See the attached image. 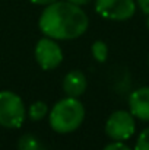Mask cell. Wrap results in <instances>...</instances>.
<instances>
[{"instance_id": "6da1fadb", "label": "cell", "mask_w": 149, "mask_h": 150, "mask_svg": "<svg viewBox=\"0 0 149 150\" xmlns=\"http://www.w3.org/2000/svg\"><path fill=\"white\" fill-rule=\"evenodd\" d=\"M38 26L44 37L56 41H67L82 37L88 31L89 19L82 6L67 0H57L44 7Z\"/></svg>"}, {"instance_id": "7a4b0ae2", "label": "cell", "mask_w": 149, "mask_h": 150, "mask_svg": "<svg viewBox=\"0 0 149 150\" xmlns=\"http://www.w3.org/2000/svg\"><path fill=\"white\" fill-rule=\"evenodd\" d=\"M85 120V106L79 98L66 96L58 102L48 112V122L53 131L58 134H67L78 130Z\"/></svg>"}, {"instance_id": "3957f363", "label": "cell", "mask_w": 149, "mask_h": 150, "mask_svg": "<svg viewBox=\"0 0 149 150\" xmlns=\"http://www.w3.org/2000/svg\"><path fill=\"white\" fill-rule=\"evenodd\" d=\"M26 118V108L22 98L10 91L0 92V127L16 130Z\"/></svg>"}, {"instance_id": "277c9868", "label": "cell", "mask_w": 149, "mask_h": 150, "mask_svg": "<svg viewBox=\"0 0 149 150\" xmlns=\"http://www.w3.org/2000/svg\"><path fill=\"white\" fill-rule=\"evenodd\" d=\"M136 131V121L130 111L118 109L110 114L105 122V133L113 142H126Z\"/></svg>"}, {"instance_id": "5b68a950", "label": "cell", "mask_w": 149, "mask_h": 150, "mask_svg": "<svg viewBox=\"0 0 149 150\" xmlns=\"http://www.w3.org/2000/svg\"><path fill=\"white\" fill-rule=\"evenodd\" d=\"M135 0H95V12L108 21H129L136 12Z\"/></svg>"}, {"instance_id": "8992f818", "label": "cell", "mask_w": 149, "mask_h": 150, "mask_svg": "<svg viewBox=\"0 0 149 150\" xmlns=\"http://www.w3.org/2000/svg\"><path fill=\"white\" fill-rule=\"evenodd\" d=\"M35 60L43 70H54L63 61V51L58 42L53 38L44 37L35 45Z\"/></svg>"}, {"instance_id": "52a82bcc", "label": "cell", "mask_w": 149, "mask_h": 150, "mask_svg": "<svg viewBox=\"0 0 149 150\" xmlns=\"http://www.w3.org/2000/svg\"><path fill=\"white\" fill-rule=\"evenodd\" d=\"M129 111L135 118L149 121V86L133 91L129 96Z\"/></svg>"}, {"instance_id": "ba28073f", "label": "cell", "mask_w": 149, "mask_h": 150, "mask_svg": "<svg viewBox=\"0 0 149 150\" xmlns=\"http://www.w3.org/2000/svg\"><path fill=\"white\" fill-rule=\"evenodd\" d=\"M86 86H88L86 77L81 70H72L63 79V92L66 93V96L70 98L82 96L86 91Z\"/></svg>"}, {"instance_id": "9c48e42d", "label": "cell", "mask_w": 149, "mask_h": 150, "mask_svg": "<svg viewBox=\"0 0 149 150\" xmlns=\"http://www.w3.org/2000/svg\"><path fill=\"white\" fill-rule=\"evenodd\" d=\"M50 109H48V105L43 100H37L34 103H31L29 109L26 111V115L32 120V121H41L44 120L47 115H48Z\"/></svg>"}, {"instance_id": "30bf717a", "label": "cell", "mask_w": 149, "mask_h": 150, "mask_svg": "<svg viewBox=\"0 0 149 150\" xmlns=\"http://www.w3.org/2000/svg\"><path fill=\"white\" fill-rule=\"evenodd\" d=\"M18 150H46V147L35 136L25 134L18 142Z\"/></svg>"}, {"instance_id": "8fae6325", "label": "cell", "mask_w": 149, "mask_h": 150, "mask_svg": "<svg viewBox=\"0 0 149 150\" xmlns=\"http://www.w3.org/2000/svg\"><path fill=\"white\" fill-rule=\"evenodd\" d=\"M91 52H92V57L98 61V63H104L108 57V47L104 41H95L91 47Z\"/></svg>"}, {"instance_id": "7c38bea8", "label": "cell", "mask_w": 149, "mask_h": 150, "mask_svg": "<svg viewBox=\"0 0 149 150\" xmlns=\"http://www.w3.org/2000/svg\"><path fill=\"white\" fill-rule=\"evenodd\" d=\"M135 150H149V127L145 128V130L139 134V137H138V140H136Z\"/></svg>"}, {"instance_id": "4fadbf2b", "label": "cell", "mask_w": 149, "mask_h": 150, "mask_svg": "<svg viewBox=\"0 0 149 150\" xmlns=\"http://www.w3.org/2000/svg\"><path fill=\"white\" fill-rule=\"evenodd\" d=\"M102 150H133V149H130L124 142H113V143L107 144Z\"/></svg>"}, {"instance_id": "5bb4252c", "label": "cell", "mask_w": 149, "mask_h": 150, "mask_svg": "<svg viewBox=\"0 0 149 150\" xmlns=\"http://www.w3.org/2000/svg\"><path fill=\"white\" fill-rule=\"evenodd\" d=\"M136 4L145 15H149V0H136Z\"/></svg>"}, {"instance_id": "9a60e30c", "label": "cell", "mask_w": 149, "mask_h": 150, "mask_svg": "<svg viewBox=\"0 0 149 150\" xmlns=\"http://www.w3.org/2000/svg\"><path fill=\"white\" fill-rule=\"evenodd\" d=\"M28 1H31L34 4H38V6H47V4H51V3H54L57 0H28Z\"/></svg>"}, {"instance_id": "2e32d148", "label": "cell", "mask_w": 149, "mask_h": 150, "mask_svg": "<svg viewBox=\"0 0 149 150\" xmlns=\"http://www.w3.org/2000/svg\"><path fill=\"white\" fill-rule=\"evenodd\" d=\"M67 1H70V3H73V4H78V6H86V4H89L91 1H94V0H67Z\"/></svg>"}, {"instance_id": "e0dca14e", "label": "cell", "mask_w": 149, "mask_h": 150, "mask_svg": "<svg viewBox=\"0 0 149 150\" xmlns=\"http://www.w3.org/2000/svg\"><path fill=\"white\" fill-rule=\"evenodd\" d=\"M146 28H148V31H149V15H148V19H146Z\"/></svg>"}, {"instance_id": "ac0fdd59", "label": "cell", "mask_w": 149, "mask_h": 150, "mask_svg": "<svg viewBox=\"0 0 149 150\" xmlns=\"http://www.w3.org/2000/svg\"><path fill=\"white\" fill-rule=\"evenodd\" d=\"M148 64H149V55H148Z\"/></svg>"}]
</instances>
